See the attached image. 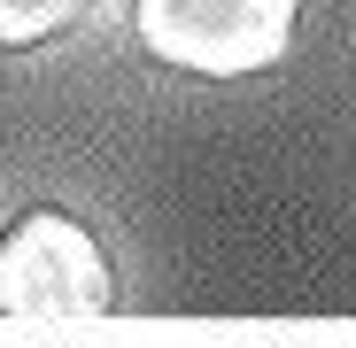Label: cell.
Segmentation results:
<instances>
[{"label": "cell", "instance_id": "cell-1", "mask_svg": "<svg viewBox=\"0 0 356 348\" xmlns=\"http://www.w3.org/2000/svg\"><path fill=\"white\" fill-rule=\"evenodd\" d=\"M116 310L101 240L63 209H24L0 232V317L16 325H86Z\"/></svg>", "mask_w": 356, "mask_h": 348}, {"label": "cell", "instance_id": "cell-3", "mask_svg": "<svg viewBox=\"0 0 356 348\" xmlns=\"http://www.w3.org/2000/svg\"><path fill=\"white\" fill-rule=\"evenodd\" d=\"M93 0H0V47H47L63 39Z\"/></svg>", "mask_w": 356, "mask_h": 348}, {"label": "cell", "instance_id": "cell-2", "mask_svg": "<svg viewBox=\"0 0 356 348\" xmlns=\"http://www.w3.org/2000/svg\"><path fill=\"white\" fill-rule=\"evenodd\" d=\"M140 47L194 78H256L294 47V0H132Z\"/></svg>", "mask_w": 356, "mask_h": 348}]
</instances>
